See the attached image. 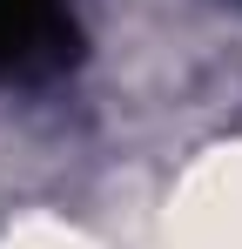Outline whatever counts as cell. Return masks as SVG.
Returning <instances> with one entry per match:
<instances>
[{
    "mask_svg": "<svg viewBox=\"0 0 242 249\" xmlns=\"http://www.w3.org/2000/svg\"><path fill=\"white\" fill-rule=\"evenodd\" d=\"M87 34L74 0H0V88H47L74 74Z\"/></svg>",
    "mask_w": 242,
    "mask_h": 249,
    "instance_id": "cell-1",
    "label": "cell"
}]
</instances>
